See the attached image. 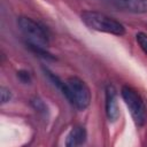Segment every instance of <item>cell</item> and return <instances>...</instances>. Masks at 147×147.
<instances>
[{"label":"cell","instance_id":"cell-6","mask_svg":"<svg viewBox=\"0 0 147 147\" xmlns=\"http://www.w3.org/2000/svg\"><path fill=\"white\" fill-rule=\"evenodd\" d=\"M113 5L121 10L133 14L147 13V0H113Z\"/></svg>","mask_w":147,"mask_h":147},{"label":"cell","instance_id":"cell-5","mask_svg":"<svg viewBox=\"0 0 147 147\" xmlns=\"http://www.w3.org/2000/svg\"><path fill=\"white\" fill-rule=\"evenodd\" d=\"M106 114L110 122H116L119 117L117 93L113 85H108L106 87Z\"/></svg>","mask_w":147,"mask_h":147},{"label":"cell","instance_id":"cell-3","mask_svg":"<svg viewBox=\"0 0 147 147\" xmlns=\"http://www.w3.org/2000/svg\"><path fill=\"white\" fill-rule=\"evenodd\" d=\"M121 94L126 107L131 113L134 123L138 126H142L147 119V111L141 96L136 90L130 86H123L121 90Z\"/></svg>","mask_w":147,"mask_h":147},{"label":"cell","instance_id":"cell-4","mask_svg":"<svg viewBox=\"0 0 147 147\" xmlns=\"http://www.w3.org/2000/svg\"><path fill=\"white\" fill-rule=\"evenodd\" d=\"M17 24L22 33L29 39V42L38 45V46H42V47L48 45L49 40H48V36L46 31L40 24L34 22L32 18L21 16L17 20Z\"/></svg>","mask_w":147,"mask_h":147},{"label":"cell","instance_id":"cell-7","mask_svg":"<svg viewBox=\"0 0 147 147\" xmlns=\"http://www.w3.org/2000/svg\"><path fill=\"white\" fill-rule=\"evenodd\" d=\"M86 140V131L83 126H75L67 137L65 145L68 147H76L84 144Z\"/></svg>","mask_w":147,"mask_h":147},{"label":"cell","instance_id":"cell-10","mask_svg":"<svg viewBox=\"0 0 147 147\" xmlns=\"http://www.w3.org/2000/svg\"><path fill=\"white\" fill-rule=\"evenodd\" d=\"M17 76H18V78H20L24 84H28V83H30V80H31L30 74H29L28 71H25V70L18 71V72H17Z\"/></svg>","mask_w":147,"mask_h":147},{"label":"cell","instance_id":"cell-2","mask_svg":"<svg viewBox=\"0 0 147 147\" xmlns=\"http://www.w3.org/2000/svg\"><path fill=\"white\" fill-rule=\"evenodd\" d=\"M65 98L79 110H85L91 102V92L88 86L78 77H69L65 80Z\"/></svg>","mask_w":147,"mask_h":147},{"label":"cell","instance_id":"cell-9","mask_svg":"<svg viewBox=\"0 0 147 147\" xmlns=\"http://www.w3.org/2000/svg\"><path fill=\"white\" fill-rule=\"evenodd\" d=\"M0 95H1V103H6L11 99V93L9 91V88L1 86L0 87Z\"/></svg>","mask_w":147,"mask_h":147},{"label":"cell","instance_id":"cell-1","mask_svg":"<svg viewBox=\"0 0 147 147\" xmlns=\"http://www.w3.org/2000/svg\"><path fill=\"white\" fill-rule=\"evenodd\" d=\"M80 17L84 24L92 30L106 32L115 36H123L125 33V28L122 23H119L115 18L103 13H99L94 10H85L82 13Z\"/></svg>","mask_w":147,"mask_h":147},{"label":"cell","instance_id":"cell-8","mask_svg":"<svg viewBox=\"0 0 147 147\" xmlns=\"http://www.w3.org/2000/svg\"><path fill=\"white\" fill-rule=\"evenodd\" d=\"M136 39H137V42L139 44L140 48L147 54V34L144 32H138L136 34Z\"/></svg>","mask_w":147,"mask_h":147}]
</instances>
